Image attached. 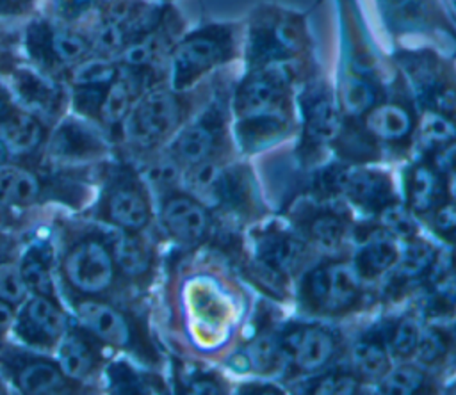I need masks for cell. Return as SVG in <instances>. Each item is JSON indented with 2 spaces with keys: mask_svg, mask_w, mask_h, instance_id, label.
Returning <instances> with one entry per match:
<instances>
[{
  "mask_svg": "<svg viewBox=\"0 0 456 395\" xmlns=\"http://www.w3.org/2000/svg\"><path fill=\"white\" fill-rule=\"evenodd\" d=\"M297 84L296 73L281 66L244 68L232 82V133L240 153L264 151L297 132Z\"/></svg>",
  "mask_w": 456,
  "mask_h": 395,
  "instance_id": "cell-1",
  "label": "cell"
},
{
  "mask_svg": "<svg viewBox=\"0 0 456 395\" xmlns=\"http://www.w3.org/2000/svg\"><path fill=\"white\" fill-rule=\"evenodd\" d=\"M57 283L64 304L77 299L137 301L125 286L114 260V228L80 214L53 215Z\"/></svg>",
  "mask_w": 456,
  "mask_h": 395,
  "instance_id": "cell-2",
  "label": "cell"
},
{
  "mask_svg": "<svg viewBox=\"0 0 456 395\" xmlns=\"http://www.w3.org/2000/svg\"><path fill=\"white\" fill-rule=\"evenodd\" d=\"M214 77L200 85L178 91L167 80L144 89L132 103L116 141V157L134 164L160 151L187 119L208 100Z\"/></svg>",
  "mask_w": 456,
  "mask_h": 395,
  "instance_id": "cell-3",
  "label": "cell"
},
{
  "mask_svg": "<svg viewBox=\"0 0 456 395\" xmlns=\"http://www.w3.org/2000/svg\"><path fill=\"white\" fill-rule=\"evenodd\" d=\"M242 25L244 68L281 66L294 71L301 82L317 66L303 12L262 2L251 9Z\"/></svg>",
  "mask_w": 456,
  "mask_h": 395,
  "instance_id": "cell-4",
  "label": "cell"
},
{
  "mask_svg": "<svg viewBox=\"0 0 456 395\" xmlns=\"http://www.w3.org/2000/svg\"><path fill=\"white\" fill-rule=\"evenodd\" d=\"M340 18V69L335 84L342 119H353L379 101L388 89L356 0H337Z\"/></svg>",
  "mask_w": 456,
  "mask_h": 395,
  "instance_id": "cell-5",
  "label": "cell"
},
{
  "mask_svg": "<svg viewBox=\"0 0 456 395\" xmlns=\"http://www.w3.org/2000/svg\"><path fill=\"white\" fill-rule=\"evenodd\" d=\"M73 320L98 338L114 356L157 368L162 361L146 313L137 301L77 299L66 304Z\"/></svg>",
  "mask_w": 456,
  "mask_h": 395,
  "instance_id": "cell-6",
  "label": "cell"
},
{
  "mask_svg": "<svg viewBox=\"0 0 456 395\" xmlns=\"http://www.w3.org/2000/svg\"><path fill=\"white\" fill-rule=\"evenodd\" d=\"M78 214L114 230L146 231L155 222V201L135 164L112 157L100 165L94 198Z\"/></svg>",
  "mask_w": 456,
  "mask_h": 395,
  "instance_id": "cell-7",
  "label": "cell"
},
{
  "mask_svg": "<svg viewBox=\"0 0 456 395\" xmlns=\"http://www.w3.org/2000/svg\"><path fill=\"white\" fill-rule=\"evenodd\" d=\"M242 21H210L185 30L167 60V82L187 91L242 57Z\"/></svg>",
  "mask_w": 456,
  "mask_h": 395,
  "instance_id": "cell-8",
  "label": "cell"
},
{
  "mask_svg": "<svg viewBox=\"0 0 456 395\" xmlns=\"http://www.w3.org/2000/svg\"><path fill=\"white\" fill-rule=\"evenodd\" d=\"M230 91L232 82L217 71L208 100L162 148L183 169L203 162L232 158L235 141L232 133Z\"/></svg>",
  "mask_w": 456,
  "mask_h": 395,
  "instance_id": "cell-9",
  "label": "cell"
},
{
  "mask_svg": "<svg viewBox=\"0 0 456 395\" xmlns=\"http://www.w3.org/2000/svg\"><path fill=\"white\" fill-rule=\"evenodd\" d=\"M388 60L401 73L417 110H433L456 119V62L451 57L428 46H397Z\"/></svg>",
  "mask_w": 456,
  "mask_h": 395,
  "instance_id": "cell-10",
  "label": "cell"
},
{
  "mask_svg": "<svg viewBox=\"0 0 456 395\" xmlns=\"http://www.w3.org/2000/svg\"><path fill=\"white\" fill-rule=\"evenodd\" d=\"M182 189L205 203L212 212L248 215L256 214L260 208L251 169L242 164H228V160L185 167Z\"/></svg>",
  "mask_w": 456,
  "mask_h": 395,
  "instance_id": "cell-11",
  "label": "cell"
},
{
  "mask_svg": "<svg viewBox=\"0 0 456 395\" xmlns=\"http://www.w3.org/2000/svg\"><path fill=\"white\" fill-rule=\"evenodd\" d=\"M365 281L353 262L328 258L301 272L297 301L301 308L317 317H344L362 306Z\"/></svg>",
  "mask_w": 456,
  "mask_h": 395,
  "instance_id": "cell-12",
  "label": "cell"
},
{
  "mask_svg": "<svg viewBox=\"0 0 456 395\" xmlns=\"http://www.w3.org/2000/svg\"><path fill=\"white\" fill-rule=\"evenodd\" d=\"M296 107L299 158H315L331 148L342 125L335 85L319 64L297 84Z\"/></svg>",
  "mask_w": 456,
  "mask_h": 395,
  "instance_id": "cell-13",
  "label": "cell"
},
{
  "mask_svg": "<svg viewBox=\"0 0 456 395\" xmlns=\"http://www.w3.org/2000/svg\"><path fill=\"white\" fill-rule=\"evenodd\" d=\"M112 157H116V149L105 132L69 110L52 125L41 165L53 171H91Z\"/></svg>",
  "mask_w": 456,
  "mask_h": 395,
  "instance_id": "cell-14",
  "label": "cell"
},
{
  "mask_svg": "<svg viewBox=\"0 0 456 395\" xmlns=\"http://www.w3.org/2000/svg\"><path fill=\"white\" fill-rule=\"evenodd\" d=\"M21 48L28 64L64 84L68 73L93 53L86 32L43 14L27 23Z\"/></svg>",
  "mask_w": 456,
  "mask_h": 395,
  "instance_id": "cell-15",
  "label": "cell"
},
{
  "mask_svg": "<svg viewBox=\"0 0 456 395\" xmlns=\"http://www.w3.org/2000/svg\"><path fill=\"white\" fill-rule=\"evenodd\" d=\"M0 374L12 391L25 395L91 393L64 375L53 354L28 349L12 338L0 343Z\"/></svg>",
  "mask_w": 456,
  "mask_h": 395,
  "instance_id": "cell-16",
  "label": "cell"
},
{
  "mask_svg": "<svg viewBox=\"0 0 456 395\" xmlns=\"http://www.w3.org/2000/svg\"><path fill=\"white\" fill-rule=\"evenodd\" d=\"M317 185L328 196L344 198L365 215H376L397 199L392 176L365 165H331L321 173Z\"/></svg>",
  "mask_w": 456,
  "mask_h": 395,
  "instance_id": "cell-17",
  "label": "cell"
},
{
  "mask_svg": "<svg viewBox=\"0 0 456 395\" xmlns=\"http://www.w3.org/2000/svg\"><path fill=\"white\" fill-rule=\"evenodd\" d=\"M73 317L62 299L28 294L18 306L11 338L28 349L53 354Z\"/></svg>",
  "mask_w": 456,
  "mask_h": 395,
  "instance_id": "cell-18",
  "label": "cell"
},
{
  "mask_svg": "<svg viewBox=\"0 0 456 395\" xmlns=\"http://www.w3.org/2000/svg\"><path fill=\"white\" fill-rule=\"evenodd\" d=\"M278 340L285 356V368L296 377H312L326 370L333 363L340 345L331 327L314 322L290 324L278 333Z\"/></svg>",
  "mask_w": 456,
  "mask_h": 395,
  "instance_id": "cell-19",
  "label": "cell"
},
{
  "mask_svg": "<svg viewBox=\"0 0 456 395\" xmlns=\"http://www.w3.org/2000/svg\"><path fill=\"white\" fill-rule=\"evenodd\" d=\"M155 221L173 244L189 249L203 244L214 228L212 210L183 189L155 201Z\"/></svg>",
  "mask_w": 456,
  "mask_h": 395,
  "instance_id": "cell-20",
  "label": "cell"
},
{
  "mask_svg": "<svg viewBox=\"0 0 456 395\" xmlns=\"http://www.w3.org/2000/svg\"><path fill=\"white\" fill-rule=\"evenodd\" d=\"M16 101L41 117L46 125H55L69 110V89L64 82L43 73L28 62H18L5 77Z\"/></svg>",
  "mask_w": 456,
  "mask_h": 395,
  "instance_id": "cell-21",
  "label": "cell"
},
{
  "mask_svg": "<svg viewBox=\"0 0 456 395\" xmlns=\"http://www.w3.org/2000/svg\"><path fill=\"white\" fill-rule=\"evenodd\" d=\"M112 356L114 354L98 338L80 327L75 320L53 351V358L64 375L91 390V393L102 391L103 368Z\"/></svg>",
  "mask_w": 456,
  "mask_h": 395,
  "instance_id": "cell-22",
  "label": "cell"
},
{
  "mask_svg": "<svg viewBox=\"0 0 456 395\" xmlns=\"http://www.w3.org/2000/svg\"><path fill=\"white\" fill-rule=\"evenodd\" d=\"M392 37L444 32L456 39V25L442 0H374Z\"/></svg>",
  "mask_w": 456,
  "mask_h": 395,
  "instance_id": "cell-23",
  "label": "cell"
},
{
  "mask_svg": "<svg viewBox=\"0 0 456 395\" xmlns=\"http://www.w3.org/2000/svg\"><path fill=\"white\" fill-rule=\"evenodd\" d=\"M312 247L297 233L274 226L264 228L255 235V260L276 279L287 281L303 272Z\"/></svg>",
  "mask_w": 456,
  "mask_h": 395,
  "instance_id": "cell-24",
  "label": "cell"
},
{
  "mask_svg": "<svg viewBox=\"0 0 456 395\" xmlns=\"http://www.w3.org/2000/svg\"><path fill=\"white\" fill-rule=\"evenodd\" d=\"M114 260L125 286L135 297L151 285L157 269V246L146 231L114 230Z\"/></svg>",
  "mask_w": 456,
  "mask_h": 395,
  "instance_id": "cell-25",
  "label": "cell"
},
{
  "mask_svg": "<svg viewBox=\"0 0 456 395\" xmlns=\"http://www.w3.org/2000/svg\"><path fill=\"white\" fill-rule=\"evenodd\" d=\"M403 203L415 217H428L444 199H447L445 178L440 165L431 157H417L403 176Z\"/></svg>",
  "mask_w": 456,
  "mask_h": 395,
  "instance_id": "cell-26",
  "label": "cell"
},
{
  "mask_svg": "<svg viewBox=\"0 0 456 395\" xmlns=\"http://www.w3.org/2000/svg\"><path fill=\"white\" fill-rule=\"evenodd\" d=\"M297 219L299 235L312 249L333 254L346 244L349 237V215L330 205L308 206Z\"/></svg>",
  "mask_w": 456,
  "mask_h": 395,
  "instance_id": "cell-27",
  "label": "cell"
},
{
  "mask_svg": "<svg viewBox=\"0 0 456 395\" xmlns=\"http://www.w3.org/2000/svg\"><path fill=\"white\" fill-rule=\"evenodd\" d=\"M102 391L116 395L167 393L169 386L157 368L141 365L126 356H112L102 375Z\"/></svg>",
  "mask_w": 456,
  "mask_h": 395,
  "instance_id": "cell-28",
  "label": "cell"
},
{
  "mask_svg": "<svg viewBox=\"0 0 456 395\" xmlns=\"http://www.w3.org/2000/svg\"><path fill=\"white\" fill-rule=\"evenodd\" d=\"M399 242V238L392 237L379 226L363 233L351 262L365 283L376 281L394 269L401 254Z\"/></svg>",
  "mask_w": 456,
  "mask_h": 395,
  "instance_id": "cell-29",
  "label": "cell"
},
{
  "mask_svg": "<svg viewBox=\"0 0 456 395\" xmlns=\"http://www.w3.org/2000/svg\"><path fill=\"white\" fill-rule=\"evenodd\" d=\"M436 253H438V247L419 235L404 240L401 246L399 260L394 265V269L388 272L390 278L387 283V295L388 297L403 295L406 288L417 283L424 285V279L435 262Z\"/></svg>",
  "mask_w": 456,
  "mask_h": 395,
  "instance_id": "cell-30",
  "label": "cell"
},
{
  "mask_svg": "<svg viewBox=\"0 0 456 395\" xmlns=\"http://www.w3.org/2000/svg\"><path fill=\"white\" fill-rule=\"evenodd\" d=\"M424 286L429 294L426 308L433 317H444L456 310V249L452 246L438 249Z\"/></svg>",
  "mask_w": 456,
  "mask_h": 395,
  "instance_id": "cell-31",
  "label": "cell"
},
{
  "mask_svg": "<svg viewBox=\"0 0 456 395\" xmlns=\"http://www.w3.org/2000/svg\"><path fill=\"white\" fill-rule=\"evenodd\" d=\"M383 327L363 333L349 351V368L363 383H378L392 367Z\"/></svg>",
  "mask_w": 456,
  "mask_h": 395,
  "instance_id": "cell-32",
  "label": "cell"
},
{
  "mask_svg": "<svg viewBox=\"0 0 456 395\" xmlns=\"http://www.w3.org/2000/svg\"><path fill=\"white\" fill-rule=\"evenodd\" d=\"M456 146V119L433 110H417L411 149L417 157H438Z\"/></svg>",
  "mask_w": 456,
  "mask_h": 395,
  "instance_id": "cell-33",
  "label": "cell"
},
{
  "mask_svg": "<svg viewBox=\"0 0 456 395\" xmlns=\"http://www.w3.org/2000/svg\"><path fill=\"white\" fill-rule=\"evenodd\" d=\"M383 333L392 361H410L417 354L424 326L417 315L404 313L394 318L390 324L383 326Z\"/></svg>",
  "mask_w": 456,
  "mask_h": 395,
  "instance_id": "cell-34",
  "label": "cell"
},
{
  "mask_svg": "<svg viewBox=\"0 0 456 395\" xmlns=\"http://www.w3.org/2000/svg\"><path fill=\"white\" fill-rule=\"evenodd\" d=\"M107 2L109 0H43L41 14L84 32L102 14Z\"/></svg>",
  "mask_w": 456,
  "mask_h": 395,
  "instance_id": "cell-35",
  "label": "cell"
},
{
  "mask_svg": "<svg viewBox=\"0 0 456 395\" xmlns=\"http://www.w3.org/2000/svg\"><path fill=\"white\" fill-rule=\"evenodd\" d=\"M376 390L387 395H415L431 391L429 372L422 365L399 361L376 383Z\"/></svg>",
  "mask_w": 456,
  "mask_h": 395,
  "instance_id": "cell-36",
  "label": "cell"
},
{
  "mask_svg": "<svg viewBox=\"0 0 456 395\" xmlns=\"http://www.w3.org/2000/svg\"><path fill=\"white\" fill-rule=\"evenodd\" d=\"M175 386L180 393H223L226 391L224 381L214 370L198 363H178L175 367Z\"/></svg>",
  "mask_w": 456,
  "mask_h": 395,
  "instance_id": "cell-37",
  "label": "cell"
},
{
  "mask_svg": "<svg viewBox=\"0 0 456 395\" xmlns=\"http://www.w3.org/2000/svg\"><path fill=\"white\" fill-rule=\"evenodd\" d=\"M365 383L351 368H335L322 370L312 375L305 386V391L315 395H353L360 391Z\"/></svg>",
  "mask_w": 456,
  "mask_h": 395,
  "instance_id": "cell-38",
  "label": "cell"
},
{
  "mask_svg": "<svg viewBox=\"0 0 456 395\" xmlns=\"http://www.w3.org/2000/svg\"><path fill=\"white\" fill-rule=\"evenodd\" d=\"M452 333L444 327H424L420 345L415 359L424 368H435L442 365L452 354Z\"/></svg>",
  "mask_w": 456,
  "mask_h": 395,
  "instance_id": "cell-39",
  "label": "cell"
},
{
  "mask_svg": "<svg viewBox=\"0 0 456 395\" xmlns=\"http://www.w3.org/2000/svg\"><path fill=\"white\" fill-rule=\"evenodd\" d=\"M374 217H376V226H379L381 230H385L387 233H390L392 237L403 242L419 235L415 215L399 199H394L392 203H388Z\"/></svg>",
  "mask_w": 456,
  "mask_h": 395,
  "instance_id": "cell-40",
  "label": "cell"
},
{
  "mask_svg": "<svg viewBox=\"0 0 456 395\" xmlns=\"http://www.w3.org/2000/svg\"><path fill=\"white\" fill-rule=\"evenodd\" d=\"M433 233L447 246H456V199H444L429 215Z\"/></svg>",
  "mask_w": 456,
  "mask_h": 395,
  "instance_id": "cell-41",
  "label": "cell"
},
{
  "mask_svg": "<svg viewBox=\"0 0 456 395\" xmlns=\"http://www.w3.org/2000/svg\"><path fill=\"white\" fill-rule=\"evenodd\" d=\"M43 214V212H41ZM39 214H28V212H18L0 201V235L4 233H20L27 230Z\"/></svg>",
  "mask_w": 456,
  "mask_h": 395,
  "instance_id": "cell-42",
  "label": "cell"
},
{
  "mask_svg": "<svg viewBox=\"0 0 456 395\" xmlns=\"http://www.w3.org/2000/svg\"><path fill=\"white\" fill-rule=\"evenodd\" d=\"M37 0H0V18H21L32 12Z\"/></svg>",
  "mask_w": 456,
  "mask_h": 395,
  "instance_id": "cell-43",
  "label": "cell"
},
{
  "mask_svg": "<svg viewBox=\"0 0 456 395\" xmlns=\"http://www.w3.org/2000/svg\"><path fill=\"white\" fill-rule=\"evenodd\" d=\"M14 46L7 41L5 34L0 32V77H5L20 60H16Z\"/></svg>",
  "mask_w": 456,
  "mask_h": 395,
  "instance_id": "cell-44",
  "label": "cell"
},
{
  "mask_svg": "<svg viewBox=\"0 0 456 395\" xmlns=\"http://www.w3.org/2000/svg\"><path fill=\"white\" fill-rule=\"evenodd\" d=\"M14 313H16V308L0 299V343H4L5 340L11 338Z\"/></svg>",
  "mask_w": 456,
  "mask_h": 395,
  "instance_id": "cell-45",
  "label": "cell"
},
{
  "mask_svg": "<svg viewBox=\"0 0 456 395\" xmlns=\"http://www.w3.org/2000/svg\"><path fill=\"white\" fill-rule=\"evenodd\" d=\"M12 393V388L9 386V383L4 379V375L0 374V395H7Z\"/></svg>",
  "mask_w": 456,
  "mask_h": 395,
  "instance_id": "cell-46",
  "label": "cell"
},
{
  "mask_svg": "<svg viewBox=\"0 0 456 395\" xmlns=\"http://www.w3.org/2000/svg\"><path fill=\"white\" fill-rule=\"evenodd\" d=\"M447 390H449L451 393H456V383H452V384H451V388H447Z\"/></svg>",
  "mask_w": 456,
  "mask_h": 395,
  "instance_id": "cell-47",
  "label": "cell"
},
{
  "mask_svg": "<svg viewBox=\"0 0 456 395\" xmlns=\"http://www.w3.org/2000/svg\"><path fill=\"white\" fill-rule=\"evenodd\" d=\"M160 2H166V4H171L173 0H160Z\"/></svg>",
  "mask_w": 456,
  "mask_h": 395,
  "instance_id": "cell-48",
  "label": "cell"
}]
</instances>
